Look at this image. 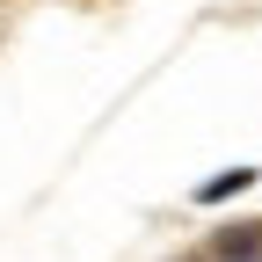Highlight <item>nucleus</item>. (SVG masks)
<instances>
[{"mask_svg":"<svg viewBox=\"0 0 262 262\" xmlns=\"http://www.w3.org/2000/svg\"><path fill=\"white\" fill-rule=\"evenodd\" d=\"M262 255V226H226L219 233V262H255Z\"/></svg>","mask_w":262,"mask_h":262,"instance_id":"obj_1","label":"nucleus"},{"mask_svg":"<svg viewBox=\"0 0 262 262\" xmlns=\"http://www.w3.org/2000/svg\"><path fill=\"white\" fill-rule=\"evenodd\" d=\"M248 182H255V168H226V175H211L204 189H196V204H219V196H241Z\"/></svg>","mask_w":262,"mask_h":262,"instance_id":"obj_2","label":"nucleus"}]
</instances>
